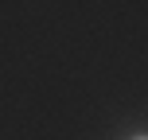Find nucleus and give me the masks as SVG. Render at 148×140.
Returning a JSON list of instances; mask_svg holds the SVG:
<instances>
[{
	"mask_svg": "<svg viewBox=\"0 0 148 140\" xmlns=\"http://www.w3.org/2000/svg\"><path fill=\"white\" fill-rule=\"evenodd\" d=\"M133 140H148V136H133Z\"/></svg>",
	"mask_w": 148,
	"mask_h": 140,
	"instance_id": "nucleus-1",
	"label": "nucleus"
}]
</instances>
